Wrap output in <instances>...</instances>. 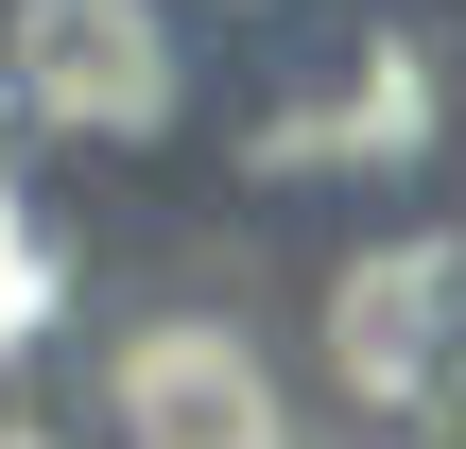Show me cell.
<instances>
[{"mask_svg": "<svg viewBox=\"0 0 466 449\" xmlns=\"http://www.w3.org/2000/svg\"><path fill=\"white\" fill-rule=\"evenodd\" d=\"M225 138L259 190L329 208V225H380V208H432L466 138V17L450 0H311L277 17L259 69H225Z\"/></svg>", "mask_w": 466, "mask_h": 449, "instance_id": "cell-1", "label": "cell"}, {"mask_svg": "<svg viewBox=\"0 0 466 449\" xmlns=\"http://www.w3.org/2000/svg\"><path fill=\"white\" fill-rule=\"evenodd\" d=\"M294 381L363 433H466V208H380L329 225V260L294 277Z\"/></svg>", "mask_w": 466, "mask_h": 449, "instance_id": "cell-2", "label": "cell"}, {"mask_svg": "<svg viewBox=\"0 0 466 449\" xmlns=\"http://www.w3.org/2000/svg\"><path fill=\"white\" fill-rule=\"evenodd\" d=\"M225 104L208 17L173 0H0V138L52 173H138Z\"/></svg>", "mask_w": 466, "mask_h": 449, "instance_id": "cell-3", "label": "cell"}, {"mask_svg": "<svg viewBox=\"0 0 466 449\" xmlns=\"http://www.w3.org/2000/svg\"><path fill=\"white\" fill-rule=\"evenodd\" d=\"M69 433L86 449H311L294 329L208 294H121L69 329Z\"/></svg>", "mask_w": 466, "mask_h": 449, "instance_id": "cell-4", "label": "cell"}, {"mask_svg": "<svg viewBox=\"0 0 466 449\" xmlns=\"http://www.w3.org/2000/svg\"><path fill=\"white\" fill-rule=\"evenodd\" d=\"M173 17H208V35H277V17H311V0H173Z\"/></svg>", "mask_w": 466, "mask_h": 449, "instance_id": "cell-5", "label": "cell"}]
</instances>
